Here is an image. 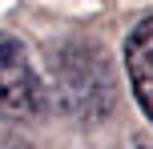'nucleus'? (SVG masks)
I'll use <instances>...</instances> for the list:
<instances>
[{"mask_svg":"<svg viewBox=\"0 0 153 149\" xmlns=\"http://www.w3.org/2000/svg\"><path fill=\"white\" fill-rule=\"evenodd\" d=\"M121 61H125L129 89H133V97H137L141 113H145V121L153 129V12H145L129 28L125 48H121Z\"/></svg>","mask_w":153,"mask_h":149,"instance_id":"3","label":"nucleus"},{"mask_svg":"<svg viewBox=\"0 0 153 149\" xmlns=\"http://www.w3.org/2000/svg\"><path fill=\"white\" fill-rule=\"evenodd\" d=\"M129 149H153V145L145 141V137H133V141H129Z\"/></svg>","mask_w":153,"mask_h":149,"instance_id":"4","label":"nucleus"},{"mask_svg":"<svg viewBox=\"0 0 153 149\" xmlns=\"http://www.w3.org/2000/svg\"><path fill=\"white\" fill-rule=\"evenodd\" d=\"M48 105V89L32 69V56L20 36L0 32V113L16 121L40 117Z\"/></svg>","mask_w":153,"mask_h":149,"instance_id":"2","label":"nucleus"},{"mask_svg":"<svg viewBox=\"0 0 153 149\" xmlns=\"http://www.w3.org/2000/svg\"><path fill=\"white\" fill-rule=\"evenodd\" d=\"M113 69L93 40H69L53 53V101L61 113L97 125L113 109Z\"/></svg>","mask_w":153,"mask_h":149,"instance_id":"1","label":"nucleus"}]
</instances>
